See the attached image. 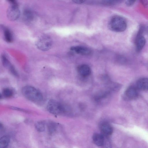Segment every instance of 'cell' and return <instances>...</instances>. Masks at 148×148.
<instances>
[{"instance_id": "1", "label": "cell", "mask_w": 148, "mask_h": 148, "mask_svg": "<svg viewBox=\"0 0 148 148\" xmlns=\"http://www.w3.org/2000/svg\"><path fill=\"white\" fill-rule=\"evenodd\" d=\"M46 107L48 111L54 114H66L71 111L70 107L68 105L53 99L48 101Z\"/></svg>"}, {"instance_id": "17", "label": "cell", "mask_w": 148, "mask_h": 148, "mask_svg": "<svg viewBox=\"0 0 148 148\" xmlns=\"http://www.w3.org/2000/svg\"><path fill=\"white\" fill-rule=\"evenodd\" d=\"M24 15L26 19L28 20H31L33 17L32 14L29 11H26L25 12Z\"/></svg>"}, {"instance_id": "8", "label": "cell", "mask_w": 148, "mask_h": 148, "mask_svg": "<svg viewBox=\"0 0 148 148\" xmlns=\"http://www.w3.org/2000/svg\"><path fill=\"white\" fill-rule=\"evenodd\" d=\"M78 74L83 77H86L89 75L91 73V69L89 66L86 64L78 66L77 68Z\"/></svg>"}, {"instance_id": "10", "label": "cell", "mask_w": 148, "mask_h": 148, "mask_svg": "<svg viewBox=\"0 0 148 148\" xmlns=\"http://www.w3.org/2000/svg\"><path fill=\"white\" fill-rule=\"evenodd\" d=\"M137 88L141 90H146L148 89V80L146 78H143L139 79L137 82Z\"/></svg>"}, {"instance_id": "15", "label": "cell", "mask_w": 148, "mask_h": 148, "mask_svg": "<svg viewBox=\"0 0 148 148\" xmlns=\"http://www.w3.org/2000/svg\"><path fill=\"white\" fill-rule=\"evenodd\" d=\"M2 94L5 97L9 98L12 97L14 95L13 90L9 88H6L2 90Z\"/></svg>"}, {"instance_id": "13", "label": "cell", "mask_w": 148, "mask_h": 148, "mask_svg": "<svg viewBox=\"0 0 148 148\" xmlns=\"http://www.w3.org/2000/svg\"><path fill=\"white\" fill-rule=\"evenodd\" d=\"M145 38L143 36H139L136 41V49L138 51H140L143 48L145 43Z\"/></svg>"}, {"instance_id": "6", "label": "cell", "mask_w": 148, "mask_h": 148, "mask_svg": "<svg viewBox=\"0 0 148 148\" xmlns=\"http://www.w3.org/2000/svg\"><path fill=\"white\" fill-rule=\"evenodd\" d=\"M70 49L77 53L82 55H88L91 52V50L89 48L83 46H73L70 48Z\"/></svg>"}, {"instance_id": "5", "label": "cell", "mask_w": 148, "mask_h": 148, "mask_svg": "<svg viewBox=\"0 0 148 148\" xmlns=\"http://www.w3.org/2000/svg\"><path fill=\"white\" fill-rule=\"evenodd\" d=\"M52 44L51 39L49 37L47 36L40 37L36 43L38 48L43 51H46L50 49Z\"/></svg>"}, {"instance_id": "4", "label": "cell", "mask_w": 148, "mask_h": 148, "mask_svg": "<svg viewBox=\"0 0 148 148\" xmlns=\"http://www.w3.org/2000/svg\"><path fill=\"white\" fill-rule=\"evenodd\" d=\"M10 3L11 5L7 11V15L8 19L11 21H14L20 16V12L17 3L14 1L11 0Z\"/></svg>"}, {"instance_id": "21", "label": "cell", "mask_w": 148, "mask_h": 148, "mask_svg": "<svg viewBox=\"0 0 148 148\" xmlns=\"http://www.w3.org/2000/svg\"><path fill=\"white\" fill-rule=\"evenodd\" d=\"M4 128V125L3 124L0 122V130H2Z\"/></svg>"}, {"instance_id": "22", "label": "cell", "mask_w": 148, "mask_h": 148, "mask_svg": "<svg viewBox=\"0 0 148 148\" xmlns=\"http://www.w3.org/2000/svg\"><path fill=\"white\" fill-rule=\"evenodd\" d=\"M2 95L1 94H0V99L1 98H2Z\"/></svg>"}, {"instance_id": "9", "label": "cell", "mask_w": 148, "mask_h": 148, "mask_svg": "<svg viewBox=\"0 0 148 148\" xmlns=\"http://www.w3.org/2000/svg\"><path fill=\"white\" fill-rule=\"evenodd\" d=\"M138 92L137 89L134 87H130L126 91L125 95L128 99H133L137 97Z\"/></svg>"}, {"instance_id": "18", "label": "cell", "mask_w": 148, "mask_h": 148, "mask_svg": "<svg viewBox=\"0 0 148 148\" xmlns=\"http://www.w3.org/2000/svg\"><path fill=\"white\" fill-rule=\"evenodd\" d=\"M135 1L134 0H128L126 1L125 3L127 6H130L132 5Z\"/></svg>"}, {"instance_id": "16", "label": "cell", "mask_w": 148, "mask_h": 148, "mask_svg": "<svg viewBox=\"0 0 148 148\" xmlns=\"http://www.w3.org/2000/svg\"><path fill=\"white\" fill-rule=\"evenodd\" d=\"M1 61L3 66L8 69L12 66L10 61L4 55L2 56Z\"/></svg>"}, {"instance_id": "11", "label": "cell", "mask_w": 148, "mask_h": 148, "mask_svg": "<svg viewBox=\"0 0 148 148\" xmlns=\"http://www.w3.org/2000/svg\"><path fill=\"white\" fill-rule=\"evenodd\" d=\"M94 143L98 146H101L104 143V136L102 134L99 133H95L92 137Z\"/></svg>"}, {"instance_id": "7", "label": "cell", "mask_w": 148, "mask_h": 148, "mask_svg": "<svg viewBox=\"0 0 148 148\" xmlns=\"http://www.w3.org/2000/svg\"><path fill=\"white\" fill-rule=\"evenodd\" d=\"M100 130L102 134L104 136H108L112 134L113 132L112 127L107 123H103L100 126Z\"/></svg>"}, {"instance_id": "3", "label": "cell", "mask_w": 148, "mask_h": 148, "mask_svg": "<svg viewBox=\"0 0 148 148\" xmlns=\"http://www.w3.org/2000/svg\"><path fill=\"white\" fill-rule=\"evenodd\" d=\"M108 26L109 28L112 31L121 32L126 29L127 23L126 20L123 17L115 15L110 19L108 23Z\"/></svg>"}, {"instance_id": "20", "label": "cell", "mask_w": 148, "mask_h": 148, "mask_svg": "<svg viewBox=\"0 0 148 148\" xmlns=\"http://www.w3.org/2000/svg\"><path fill=\"white\" fill-rule=\"evenodd\" d=\"M141 3H142L146 7H147V1H141Z\"/></svg>"}, {"instance_id": "19", "label": "cell", "mask_w": 148, "mask_h": 148, "mask_svg": "<svg viewBox=\"0 0 148 148\" xmlns=\"http://www.w3.org/2000/svg\"><path fill=\"white\" fill-rule=\"evenodd\" d=\"M75 3H84L85 1L84 0H74L73 1Z\"/></svg>"}, {"instance_id": "12", "label": "cell", "mask_w": 148, "mask_h": 148, "mask_svg": "<svg viewBox=\"0 0 148 148\" xmlns=\"http://www.w3.org/2000/svg\"><path fill=\"white\" fill-rule=\"evenodd\" d=\"M1 27L3 31L4 36L5 40L7 42H11L13 40L12 34L10 30L5 27L1 25Z\"/></svg>"}, {"instance_id": "2", "label": "cell", "mask_w": 148, "mask_h": 148, "mask_svg": "<svg viewBox=\"0 0 148 148\" xmlns=\"http://www.w3.org/2000/svg\"><path fill=\"white\" fill-rule=\"evenodd\" d=\"M22 92L26 98L33 102L39 103L43 100V96L41 92L33 86L27 85L24 86Z\"/></svg>"}, {"instance_id": "14", "label": "cell", "mask_w": 148, "mask_h": 148, "mask_svg": "<svg viewBox=\"0 0 148 148\" xmlns=\"http://www.w3.org/2000/svg\"><path fill=\"white\" fill-rule=\"evenodd\" d=\"M10 137L4 136L0 138V148H7L10 141Z\"/></svg>"}]
</instances>
